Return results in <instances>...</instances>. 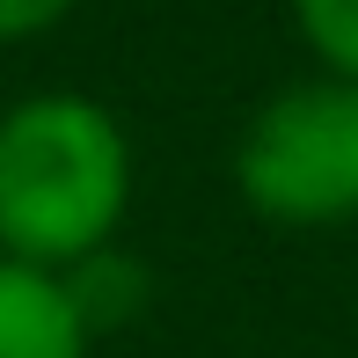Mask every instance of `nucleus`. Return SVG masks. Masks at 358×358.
<instances>
[{"label": "nucleus", "mask_w": 358, "mask_h": 358, "mask_svg": "<svg viewBox=\"0 0 358 358\" xmlns=\"http://www.w3.org/2000/svg\"><path fill=\"white\" fill-rule=\"evenodd\" d=\"M80 0H0V44H29L44 29H59Z\"/></svg>", "instance_id": "6"}, {"label": "nucleus", "mask_w": 358, "mask_h": 358, "mask_svg": "<svg viewBox=\"0 0 358 358\" xmlns=\"http://www.w3.org/2000/svg\"><path fill=\"white\" fill-rule=\"evenodd\" d=\"M292 29L322 73L358 80V0H292Z\"/></svg>", "instance_id": "5"}, {"label": "nucleus", "mask_w": 358, "mask_h": 358, "mask_svg": "<svg viewBox=\"0 0 358 358\" xmlns=\"http://www.w3.org/2000/svg\"><path fill=\"white\" fill-rule=\"evenodd\" d=\"M132 213V139L95 95L44 88L0 117V256L73 271Z\"/></svg>", "instance_id": "1"}, {"label": "nucleus", "mask_w": 358, "mask_h": 358, "mask_svg": "<svg viewBox=\"0 0 358 358\" xmlns=\"http://www.w3.org/2000/svg\"><path fill=\"white\" fill-rule=\"evenodd\" d=\"M88 344L66 278L0 256V358H88Z\"/></svg>", "instance_id": "3"}, {"label": "nucleus", "mask_w": 358, "mask_h": 358, "mask_svg": "<svg viewBox=\"0 0 358 358\" xmlns=\"http://www.w3.org/2000/svg\"><path fill=\"white\" fill-rule=\"evenodd\" d=\"M234 190L271 227L358 220V80L307 73L278 88L234 139Z\"/></svg>", "instance_id": "2"}, {"label": "nucleus", "mask_w": 358, "mask_h": 358, "mask_svg": "<svg viewBox=\"0 0 358 358\" xmlns=\"http://www.w3.org/2000/svg\"><path fill=\"white\" fill-rule=\"evenodd\" d=\"M59 278H66L80 322H88V336H95V329H117V322L139 315V300H146V271L124 264L117 241H110V249H95V256H80V264L59 271Z\"/></svg>", "instance_id": "4"}]
</instances>
